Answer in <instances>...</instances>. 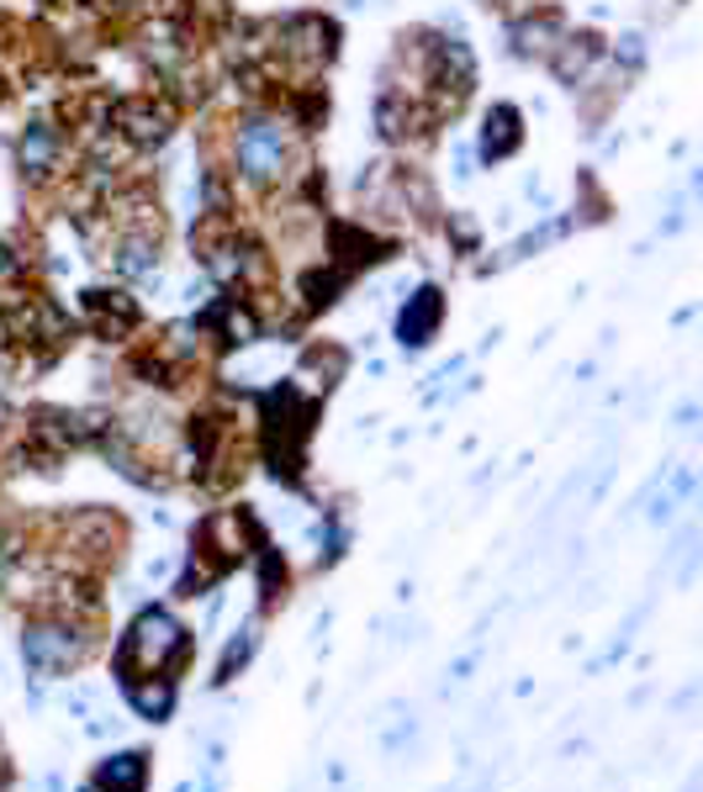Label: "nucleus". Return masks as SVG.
<instances>
[{"mask_svg":"<svg viewBox=\"0 0 703 792\" xmlns=\"http://www.w3.org/2000/svg\"><path fill=\"white\" fill-rule=\"evenodd\" d=\"M85 792H95V788H85Z\"/></svg>","mask_w":703,"mask_h":792,"instance_id":"8","label":"nucleus"},{"mask_svg":"<svg viewBox=\"0 0 703 792\" xmlns=\"http://www.w3.org/2000/svg\"><path fill=\"white\" fill-rule=\"evenodd\" d=\"M280 127L276 123H249L239 132V170H244L249 180H270L280 170Z\"/></svg>","mask_w":703,"mask_h":792,"instance_id":"3","label":"nucleus"},{"mask_svg":"<svg viewBox=\"0 0 703 792\" xmlns=\"http://www.w3.org/2000/svg\"><path fill=\"white\" fill-rule=\"evenodd\" d=\"M149 782V756L143 750H123V756H106L95 771V792H143Z\"/></svg>","mask_w":703,"mask_h":792,"instance_id":"5","label":"nucleus"},{"mask_svg":"<svg viewBox=\"0 0 703 792\" xmlns=\"http://www.w3.org/2000/svg\"><path fill=\"white\" fill-rule=\"evenodd\" d=\"M434 323H439V296L434 291H418V302L402 312V343H424L428 334H434Z\"/></svg>","mask_w":703,"mask_h":792,"instance_id":"6","label":"nucleus"},{"mask_svg":"<svg viewBox=\"0 0 703 792\" xmlns=\"http://www.w3.org/2000/svg\"><path fill=\"white\" fill-rule=\"evenodd\" d=\"M127 702H132V713L138 719H170V708H175V676H138V682H123Z\"/></svg>","mask_w":703,"mask_h":792,"instance_id":"4","label":"nucleus"},{"mask_svg":"<svg viewBox=\"0 0 703 792\" xmlns=\"http://www.w3.org/2000/svg\"><path fill=\"white\" fill-rule=\"evenodd\" d=\"M191 655V634L181 618H170L164 608H149L132 618V629L117 644V676L138 682V676H175Z\"/></svg>","mask_w":703,"mask_h":792,"instance_id":"1","label":"nucleus"},{"mask_svg":"<svg viewBox=\"0 0 703 792\" xmlns=\"http://www.w3.org/2000/svg\"><path fill=\"white\" fill-rule=\"evenodd\" d=\"M85 650H91V634L69 613H43V618H32L27 629H22V661H27V671L37 682L69 676L85 661Z\"/></svg>","mask_w":703,"mask_h":792,"instance_id":"2","label":"nucleus"},{"mask_svg":"<svg viewBox=\"0 0 703 792\" xmlns=\"http://www.w3.org/2000/svg\"><path fill=\"white\" fill-rule=\"evenodd\" d=\"M249 650H254V629H244L239 640H233L228 650H222V666H217V682H233V671H239V666L249 661Z\"/></svg>","mask_w":703,"mask_h":792,"instance_id":"7","label":"nucleus"}]
</instances>
